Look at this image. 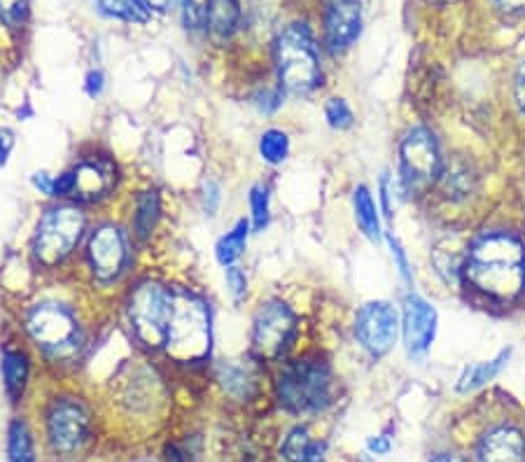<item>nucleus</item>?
<instances>
[{
	"instance_id": "1",
	"label": "nucleus",
	"mask_w": 525,
	"mask_h": 462,
	"mask_svg": "<svg viewBox=\"0 0 525 462\" xmlns=\"http://www.w3.org/2000/svg\"><path fill=\"white\" fill-rule=\"evenodd\" d=\"M465 276L472 287L495 299H514L525 287V250L507 234L479 238L469 250Z\"/></svg>"
},
{
	"instance_id": "2",
	"label": "nucleus",
	"mask_w": 525,
	"mask_h": 462,
	"mask_svg": "<svg viewBox=\"0 0 525 462\" xmlns=\"http://www.w3.org/2000/svg\"><path fill=\"white\" fill-rule=\"evenodd\" d=\"M210 341H213V327H210V308L206 301L192 292L175 290L166 353L175 362H201L210 353Z\"/></svg>"
},
{
	"instance_id": "3",
	"label": "nucleus",
	"mask_w": 525,
	"mask_h": 462,
	"mask_svg": "<svg viewBox=\"0 0 525 462\" xmlns=\"http://www.w3.org/2000/svg\"><path fill=\"white\" fill-rule=\"evenodd\" d=\"M276 395L290 413H318L332 402V371L315 357L290 362L278 374Z\"/></svg>"
},
{
	"instance_id": "4",
	"label": "nucleus",
	"mask_w": 525,
	"mask_h": 462,
	"mask_svg": "<svg viewBox=\"0 0 525 462\" xmlns=\"http://www.w3.org/2000/svg\"><path fill=\"white\" fill-rule=\"evenodd\" d=\"M278 77L290 94H311L322 80L320 56L313 35L304 24L287 26L276 40Z\"/></svg>"
},
{
	"instance_id": "5",
	"label": "nucleus",
	"mask_w": 525,
	"mask_h": 462,
	"mask_svg": "<svg viewBox=\"0 0 525 462\" xmlns=\"http://www.w3.org/2000/svg\"><path fill=\"white\" fill-rule=\"evenodd\" d=\"M175 308V290L157 280H145L131 292L126 315L136 339L147 348H166Z\"/></svg>"
},
{
	"instance_id": "6",
	"label": "nucleus",
	"mask_w": 525,
	"mask_h": 462,
	"mask_svg": "<svg viewBox=\"0 0 525 462\" xmlns=\"http://www.w3.org/2000/svg\"><path fill=\"white\" fill-rule=\"evenodd\" d=\"M84 229H87V217L73 203H61V206L49 208L40 217L33 236L35 259L47 269L63 264L73 255L77 243L82 241Z\"/></svg>"
},
{
	"instance_id": "7",
	"label": "nucleus",
	"mask_w": 525,
	"mask_h": 462,
	"mask_svg": "<svg viewBox=\"0 0 525 462\" xmlns=\"http://www.w3.org/2000/svg\"><path fill=\"white\" fill-rule=\"evenodd\" d=\"M26 332L54 360L75 355L82 341L75 313L61 301H38L28 308Z\"/></svg>"
},
{
	"instance_id": "8",
	"label": "nucleus",
	"mask_w": 525,
	"mask_h": 462,
	"mask_svg": "<svg viewBox=\"0 0 525 462\" xmlns=\"http://www.w3.org/2000/svg\"><path fill=\"white\" fill-rule=\"evenodd\" d=\"M91 425H94V416L82 397H54L45 409V439L49 451L61 458H73L87 446Z\"/></svg>"
},
{
	"instance_id": "9",
	"label": "nucleus",
	"mask_w": 525,
	"mask_h": 462,
	"mask_svg": "<svg viewBox=\"0 0 525 462\" xmlns=\"http://www.w3.org/2000/svg\"><path fill=\"white\" fill-rule=\"evenodd\" d=\"M297 336V318L283 301H266L252 322V353L257 360H280Z\"/></svg>"
},
{
	"instance_id": "10",
	"label": "nucleus",
	"mask_w": 525,
	"mask_h": 462,
	"mask_svg": "<svg viewBox=\"0 0 525 462\" xmlns=\"http://www.w3.org/2000/svg\"><path fill=\"white\" fill-rule=\"evenodd\" d=\"M87 259L91 276H94L96 283H117L124 276L126 264H129V241H126L124 229L108 222L91 231L87 243Z\"/></svg>"
},
{
	"instance_id": "11",
	"label": "nucleus",
	"mask_w": 525,
	"mask_h": 462,
	"mask_svg": "<svg viewBox=\"0 0 525 462\" xmlns=\"http://www.w3.org/2000/svg\"><path fill=\"white\" fill-rule=\"evenodd\" d=\"M441 173L437 140L430 131L413 129L402 143V178L409 189H425Z\"/></svg>"
},
{
	"instance_id": "12",
	"label": "nucleus",
	"mask_w": 525,
	"mask_h": 462,
	"mask_svg": "<svg viewBox=\"0 0 525 462\" xmlns=\"http://www.w3.org/2000/svg\"><path fill=\"white\" fill-rule=\"evenodd\" d=\"M397 327L399 322L395 308L385 304V301H371L357 313L355 336L369 355L381 357L395 346Z\"/></svg>"
},
{
	"instance_id": "13",
	"label": "nucleus",
	"mask_w": 525,
	"mask_h": 462,
	"mask_svg": "<svg viewBox=\"0 0 525 462\" xmlns=\"http://www.w3.org/2000/svg\"><path fill=\"white\" fill-rule=\"evenodd\" d=\"M434 329H437L434 308L418 294H409L404 301V341L411 355H423L430 348Z\"/></svg>"
},
{
	"instance_id": "14",
	"label": "nucleus",
	"mask_w": 525,
	"mask_h": 462,
	"mask_svg": "<svg viewBox=\"0 0 525 462\" xmlns=\"http://www.w3.org/2000/svg\"><path fill=\"white\" fill-rule=\"evenodd\" d=\"M362 26V12L357 0H334L325 17V40L332 52H343L353 45Z\"/></svg>"
},
{
	"instance_id": "15",
	"label": "nucleus",
	"mask_w": 525,
	"mask_h": 462,
	"mask_svg": "<svg viewBox=\"0 0 525 462\" xmlns=\"http://www.w3.org/2000/svg\"><path fill=\"white\" fill-rule=\"evenodd\" d=\"M73 196L77 201H98L115 187V168L103 159H87L73 168Z\"/></svg>"
},
{
	"instance_id": "16",
	"label": "nucleus",
	"mask_w": 525,
	"mask_h": 462,
	"mask_svg": "<svg viewBox=\"0 0 525 462\" xmlns=\"http://www.w3.org/2000/svg\"><path fill=\"white\" fill-rule=\"evenodd\" d=\"M0 378L10 404L17 406L24 399L31 378V357L21 348H5L0 355Z\"/></svg>"
},
{
	"instance_id": "17",
	"label": "nucleus",
	"mask_w": 525,
	"mask_h": 462,
	"mask_svg": "<svg viewBox=\"0 0 525 462\" xmlns=\"http://www.w3.org/2000/svg\"><path fill=\"white\" fill-rule=\"evenodd\" d=\"M481 462H525V439L514 427H497L481 441Z\"/></svg>"
},
{
	"instance_id": "18",
	"label": "nucleus",
	"mask_w": 525,
	"mask_h": 462,
	"mask_svg": "<svg viewBox=\"0 0 525 462\" xmlns=\"http://www.w3.org/2000/svg\"><path fill=\"white\" fill-rule=\"evenodd\" d=\"M217 381H220L224 392H229L236 399L250 397L257 383L252 364L243 360H224L217 364Z\"/></svg>"
},
{
	"instance_id": "19",
	"label": "nucleus",
	"mask_w": 525,
	"mask_h": 462,
	"mask_svg": "<svg viewBox=\"0 0 525 462\" xmlns=\"http://www.w3.org/2000/svg\"><path fill=\"white\" fill-rule=\"evenodd\" d=\"M7 462H38L35 434L26 418H12L5 432Z\"/></svg>"
},
{
	"instance_id": "20",
	"label": "nucleus",
	"mask_w": 525,
	"mask_h": 462,
	"mask_svg": "<svg viewBox=\"0 0 525 462\" xmlns=\"http://www.w3.org/2000/svg\"><path fill=\"white\" fill-rule=\"evenodd\" d=\"M238 19H241V7H238V0H213L208 10L206 28L210 33V38L217 42L229 40L231 35L236 33Z\"/></svg>"
},
{
	"instance_id": "21",
	"label": "nucleus",
	"mask_w": 525,
	"mask_h": 462,
	"mask_svg": "<svg viewBox=\"0 0 525 462\" xmlns=\"http://www.w3.org/2000/svg\"><path fill=\"white\" fill-rule=\"evenodd\" d=\"M283 455L287 462H320L325 444L315 441L306 427H294L283 441Z\"/></svg>"
},
{
	"instance_id": "22",
	"label": "nucleus",
	"mask_w": 525,
	"mask_h": 462,
	"mask_svg": "<svg viewBox=\"0 0 525 462\" xmlns=\"http://www.w3.org/2000/svg\"><path fill=\"white\" fill-rule=\"evenodd\" d=\"M161 217V201L159 194L154 189H147V192H140L136 199V210H133V234H136L140 241H147L152 236V231L157 229V222Z\"/></svg>"
},
{
	"instance_id": "23",
	"label": "nucleus",
	"mask_w": 525,
	"mask_h": 462,
	"mask_svg": "<svg viewBox=\"0 0 525 462\" xmlns=\"http://www.w3.org/2000/svg\"><path fill=\"white\" fill-rule=\"evenodd\" d=\"M439 178H441V185L446 189V194L453 196V199L469 196L476 185V175L465 159H453L448 161L446 166H441Z\"/></svg>"
},
{
	"instance_id": "24",
	"label": "nucleus",
	"mask_w": 525,
	"mask_h": 462,
	"mask_svg": "<svg viewBox=\"0 0 525 462\" xmlns=\"http://www.w3.org/2000/svg\"><path fill=\"white\" fill-rule=\"evenodd\" d=\"M248 234H250V222L248 220H238L234 224V229L227 231L220 241L215 245V257L222 266H234L236 259L245 252V245H248Z\"/></svg>"
},
{
	"instance_id": "25",
	"label": "nucleus",
	"mask_w": 525,
	"mask_h": 462,
	"mask_svg": "<svg viewBox=\"0 0 525 462\" xmlns=\"http://www.w3.org/2000/svg\"><path fill=\"white\" fill-rule=\"evenodd\" d=\"M353 206H355V220L360 224V229L367 234L369 238L381 236V222H378V210L376 203L371 199L367 187H357L355 196H353Z\"/></svg>"
},
{
	"instance_id": "26",
	"label": "nucleus",
	"mask_w": 525,
	"mask_h": 462,
	"mask_svg": "<svg viewBox=\"0 0 525 462\" xmlns=\"http://www.w3.org/2000/svg\"><path fill=\"white\" fill-rule=\"evenodd\" d=\"M507 357H509V353H502L500 357H495V360L472 364V367H467L465 374L460 376L458 390L469 392V390L481 388V385H486L488 381H493V378L500 374V369L504 367V360H507Z\"/></svg>"
},
{
	"instance_id": "27",
	"label": "nucleus",
	"mask_w": 525,
	"mask_h": 462,
	"mask_svg": "<svg viewBox=\"0 0 525 462\" xmlns=\"http://www.w3.org/2000/svg\"><path fill=\"white\" fill-rule=\"evenodd\" d=\"M98 5L110 17L131 21V24H145L152 17L150 5L145 0H98Z\"/></svg>"
},
{
	"instance_id": "28",
	"label": "nucleus",
	"mask_w": 525,
	"mask_h": 462,
	"mask_svg": "<svg viewBox=\"0 0 525 462\" xmlns=\"http://www.w3.org/2000/svg\"><path fill=\"white\" fill-rule=\"evenodd\" d=\"M287 154H290V136L285 131L269 129L262 133V138H259V157L262 161L278 166L287 159Z\"/></svg>"
},
{
	"instance_id": "29",
	"label": "nucleus",
	"mask_w": 525,
	"mask_h": 462,
	"mask_svg": "<svg viewBox=\"0 0 525 462\" xmlns=\"http://www.w3.org/2000/svg\"><path fill=\"white\" fill-rule=\"evenodd\" d=\"M250 210H252V227L262 231L266 224H269V210H271L269 187L255 185L250 189Z\"/></svg>"
},
{
	"instance_id": "30",
	"label": "nucleus",
	"mask_w": 525,
	"mask_h": 462,
	"mask_svg": "<svg viewBox=\"0 0 525 462\" xmlns=\"http://www.w3.org/2000/svg\"><path fill=\"white\" fill-rule=\"evenodd\" d=\"M213 0H182V19L189 31H201L206 28L208 10Z\"/></svg>"
},
{
	"instance_id": "31",
	"label": "nucleus",
	"mask_w": 525,
	"mask_h": 462,
	"mask_svg": "<svg viewBox=\"0 0 525 462\" xmlns=\"http://www.w3.org/2000/svg\"><path fill=\"white\" fill-rule=\"evenodd\" d=\"M325 117L332 129H348V126H353V110H350V105L343 98H332L325 105Z\"/></svg>"
},
{
	"instance_id": "32",
	"label": "nucleus",
	"mask_w": 525,
	"mask_h": 462,
	"mask_svg": "<svg viewBox=\"0 0 525 462\" xmlns=\"http://www.w3.org/2000/svg\"><path fill=\"white\" fill-rule=\"evenodd\" d=\"M28 12V0H0V21L7 26H21Z\"/></svg>"
},
{
	"instance_id": "33",
	"label": "nucleus",
	"mask_w": 525,
	"mask_h": 462,
	"mask_svg": "<svg viewBox=\"0 0 525 462\" xmlns=\"http://www.w3.org/2000/svg\"><path fill=\"white\" fill-rule=\"evenodd\" d=\"M227 287L236 301H241L248 294V278H245V273L238 266H229L227 269Z\"/></svg>"
},
{
	"instance_id": "34",
	"label": "nucleus",
	"mask_w": 525,
	"mask_h": 462,
	"mask_svg": "<svg viewBox=\"0 0 525 462\" xmlns=\"http://www.w3.org/2000/svg\"><path fill=\"white\" fill-rule=\"evenodd\" d=\"M217 206H220V187L210 180L206 182V187H203V210H206L208 215H215Z\"/></svg>"
},
{
	"instance_id": "35",
	"label": "nucleus",
	"mask_w": 525,
	"mask_h": 462,
	"mask_svg": "<svg viewBox=\"0 0 525 462\" xmlns=\"http://www.w3.org/2000/svg\"><path fill=\"white\" fill-rule=\"evenodd\" d=\"M31 182H33L35 192H40L45 196H54V175H49L45 171H38V173H33Z\"/></svg>"
},
{
	"instance_id": "36",
	"label": "nucleus",
	"mask_w": 525,
	"mask_h": 462,
	"mask_svg": "<svg viewBox=\"0 0 525 462\" xmlns=\"http://www.w3.org/2000/svg\"><path fill=\"white\" fill-rule=\"evenodd\" d=\"M103 87H105V77H103L101 70H91V73L87 75V82H84V89H87V94L91 98L101 96Z\"/></svg>"
},
{
	"instance_id": "37",
	"label": "nucleus",
	"mask_w": 525,
	"mask_h": 462,
	"mask_svg": "<svg viewBox=\"0 0 525 462\" xmlns=\"http://www.w3.org/2000/svg\"><path fill=\"white\" fill-rule=\"evenodd\" d=\"M14 150V133L10 129H0V166L10 161V154Z\"/></svg>"
},
{
	"instance_id": "38",
	"label": "nucleus",
	"mask_w": 525,
	"mask_h": 462,
	"mask_svg": "<svg viewBox=\"0 0 525 462\" xmlns=\"http://www.w3.org/2000/svg\"><path fill=\"white\" fill-rule=\"evenodd\" d=\"M390 248H392V257H395L399 264V273H402L404 278H409V262H406V255H404L402 245L397 243V238L390 236Z\"/></svg>"
},
{
	"instance_id": "39",
	"label": "nucleus",
	"mask_w": 525,
	"mask_h": 462,
	"mask_svg": "<svg viewBox=\"0 0 525 462\" xmlns=\"http://www.w3.org/2000/svg\"><path fill=\"white\" fill-rule=\"evenodd\" d=\"M516 101L525 112V61L516 70Z\"/></svg>"
},
{
	"instance_id": "40",
	"label": "nucleus",
	"mask_w": 525,
	"mask_h": 462,
	"mask_svg": "<svg viewBox=\"0 0 525 462\" xmlns=\"http://www.w3.org/2000/svg\"><path fill=\"white\" fill-rule=\"evenodd\" d=\"M497 7L509 14H521L525 12V0H495Z\"/></svg>"
},
{
	"instance_id": "41",
	"label": "nucleus",
	"mask_w": 525,
	"mask_h": 462,
	"mask_svg": "<svg viewBox=\"0 0 525 462\" xmlns=\"http://www.w3.org/2000/svg\"><path fill=\"white\" fill-rule=\"evenodd\" d=\"M147 5H150V10L154 12H166L168 7H171L173 0H145Z\"/></svg>"
},
{
	"instance_id": "42",
	"label": "nucleus",
	"mask_w": 525,
	"mask_h": 462,
	"mask_svg": "<svg viewBox=\"0 0 525 462\" xmlns=\"http://www.w3.org/2000/svg\"><path fill=\"white\" fill-rule=\"evenodd\" d=\"M369 451H374V453H385V451H388V441H383V439H371V441H369Z\"/></svg>"
},
{
	"instance_id": "43",
	"label": "nucleus",
	"mask_w": 525,
	"mask_h": 462,
	"mask_svg": "<svg viewBox=\"0 0 525 462\" xmlns=\"http://www.w3.org/2000/svg\"><path fill=\"white\" fill-rule=\"evenodd\" d=\"M432 462H467V460H462L460 455H448V453H444V455H437V458H434Z\"/></svg>"
}]
</instances>
